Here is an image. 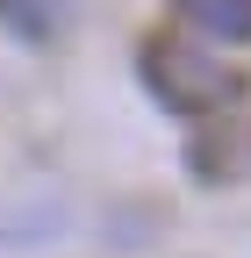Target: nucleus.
Instances as JSON below:
<instances>
[{
    "label": "nucleus",
    "instance_id": "nucleus-1",
    "mask_svg": "<svg viewBox=\"0 0 251 258\" xmlns=\"http://www.w3.org/2000/svg\"><path fill=\"white\" fill-rule=\"evenodd\" d=\"M144 86L158 93L172 115H215L237 101V72L223 57H208L186 36H151L144 43Z\"/></svg>",
    "mask_w": 251,
    "mask_h": 258
},
{
    "label": "nucleus",
    "instance_id": "nucleus-2",
    "mask_svg": "<svg viewBox=\"0 0 251 258\" xmlns=\"http://www.w3.org/2000/svg\"><path fill=\"white\" fill-rule=\"evenodd\" d=\"M172 15L215 43H244L251 36V0H172Z\"/></svg>",
    "mask_w": 251,
    "mask_h": 258
}]
</instances>
